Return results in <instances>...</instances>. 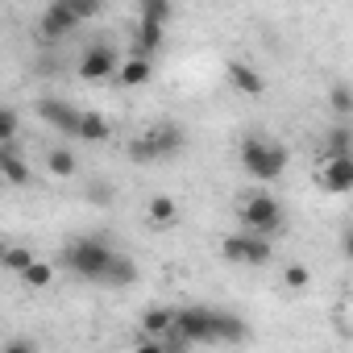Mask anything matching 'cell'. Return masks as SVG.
<instances>
[{
	"mask_svg": "<svg viewBox=\"0 0 353 353\" xmlns=\"http://www.w3.org/2000/svg\"><path fill=\"white\" fill-rule=\"evenodd\" d=\"M237 158H241V170L250 174V179H258V183H274L287 170V145L274 141V137H258V133L245 137Z\"/></svg>",
	"mask_w": 353,
	"mask_h": 353,
	"instance_id": "cell-1",
	"label": "cell"
},
{
	"mask_svg": "<svg viewBox=\"0 0 353 353\" xmlns=\"http://www.w3.org/2000/svg\"><path fill=\"white\" fill-rule=\"evenodd\" d=\"M112 258H117V250H112L108 241H100V237H79V241H71V245L63 250V266H67L71 274L88 279V283H100V287H104V279H108Z\"/></svg>",
	"mask_w": 353,
	"mask_h": 353,
	"instance_id": "cell-2",
	"label": "cell"
},
{
	"mask_svg": "<svg viewBox=\"0 0 353 353\" xmlns=\"http://www.w3.org/2000/svg\"><path fill=\"white\" fill-rule=\"evenodd\" d=\"M188 145V133L179 121H158L150 133L133 137L129 141V158L133 162H154V158H174V154H183Z\"/></svg>",
	"mask_w": 353,
	"mask_h": 353,
	"instance_id": "cell-3",
	"label": "cell"
},
{
	"mask_svg": "<svg viewBox=\"0 0 353 353\" xmlns=\"http://www.w3.org/2000/svg\"><path fill=\"white\" fill-rule=\"evenodd\" d=\"M283 225H287V212H283V204H279L270 192H254V196H245V204H241V229L274 237Z\"/></svg>",
	"mask_w": 353,
	"mask_h": 353,
	"instance_id": "cell-4",
	"label": "cell"
},
{
	"mask_svg": "<svg viewBox=\"0 0 353 353\" xmlns=\"http://www.w3.org/2000/svg\"><path fill=\"white\" fill-rule=\"evenodd\" d=\"M221 254H225L229 262H237V266H266V262L274 258L270 237H266V233H250V229L225 237V241H221Z\"/></svg>",
	"mask_w": 353,
	"mask_h": 353,
	"instance_id": "cell-5",
	"label": "cell"
},
{
	"mask_svg": "<svg viewBox=\"0 0 353 353\" xmlns=\"http://www.w3.org/2000/svg\"><path fill=\"white\" fill-rule=\"evenodd\" d=\"M179 332L192 345H216V307H179Z\"/></svg>",
	"mask_w": 353,
	"mask_h": 353,
	"instance_id": "cell-6",
	"label": "cell"
},
{
	"mask_svg": "<svg viewBox=\"0 0 353 353\" xmlns=\"http://www.w3.org/2000/svg\"><path fill=\"white\" fill-rule=\"evenodd\" d=\"M38 121H46V125H50V129H59V133H71V137H79L83 112H79L75 104H67V100L42 96V100H38Z\"/></svg>",
	"mask_w": 353,
	"mask_h": 353,
	"instance_id": "cell-7",
	"label": "cell"
},
{
	"mask_svg": "<svg viewBox=\"0 0 353 353\" xmlns=\"http://www.w3.org/2000/svg\"><path fill=\"white\" fill-rule=\"evenodd\" d=\"M75 26H79V13L67 9L63 0H54V5L42 13V21H38V34H42V42H67L75 34Z\"/></svg>",
	"mask_w": 353,
	"mask_h": 353,
	"instance_id": "cell-8",
	"label": "cell"
},
{
	"mask_svg": "<svg viewBox=\"0 0 353 353\" xmlns=\"http://www.w3.org/2000/svg\"><path fill=\"white\" fill-rule=\"evenodd\" d=\"M108 75H117V50H112L108 42L88 46V50L79 54V79L100 83V79H108Z\"/></svg>",
	"mask_w": 353,
	"mask_h": 353,
	"instance_id": "cell-9",
	"label": "cell"
},
{
	"mask_svg": "<svg viewBox=\"0 0 353 353\" xmlns=\"http://www.w3.org/2000/svg\"><path fill=\"white\" fill-rule=\"evenodd\" d=\"M320 183H324V192H332V196L353 192V158H328Z\"/></svg>",
	"mask_w": 353,
	"mask_h": 353,
	"instance_id": "cell-10",
	"label": "cell"
},
{
	"mask_svg": "<svg viewBox=\"0 0 353 353\" xmlns=\"http://www.w3.org/2000/svg\"><path fill=\"white\" fill-rule=\"evenodd\" d=\"M162 42H166V26H162V21H145V17H137V34H133V50H129V54L154 59Z\"/></svg>",
	"mask_w": 353,
	"mask_h": 353,
	"instance_id": "cell-11",
	"label": "cell"
},
{
	"mask_svg": "<svg viewBox=\"0 0 353 353\" xmlns=\"http://www.w3.org/2000/svg\"><path fill=\"white\" fill-rule=\"evenodd\" d=\"M0 174H5L13 188H26V183H30V166L21 162L17 141H0Z\"/></svg>",
	"mask_w": 353,
	"mask_h": 353,
	"instance_id": "cell-12",
	"label": "cell"
},
{
	"mask_svg": "<svg viewBox=\"0 0 353 353\" xmlns=\"http://www.w3.org/2000/svg\"><path fill=\"white\" fill-rule=\"evenodd\" d=\"M324 158H353V125L332 117V129L324 137Z\"/></svg>",
	"mask_w": 353,
	"mask_h": 353,
	"instance_id": "cell-13",
	"label": "cell"
},
{
	"mask_svg": "<svg viewBox=\"0 0 353 353\" xmlns=\"http://www.w3.org/2000/svg\"><path fill=\"white\" fill-rule=\"evenodd\" d=\"M179 324V307H145L141 312V332L145 336H166Z\"/></svg>",
	"mask_w": 353,
	"mask_h": 353,
	"instance_id": "cell-14",
	"label": "cell"
},
{
	"mask_svg": "<svg viewBox=\"0 0 353 353\" xmlns=\"http://www.w3.org/2000/svg\"><path fill=\"white\" fill-rule=\"evenodd\" d=\"M229 83H233L241 96H262V92H266V79H262L250 63H229Z\"/></svg>",
	"mask_w": 353,
	"mask_h": 353,
	"instance_id": "cell-15",
	"label": "cell"
},
{
	"mask_svg": "<svg viewBox=\"0 0 353 353\" xmlns=\"http://www.w3.org/2000/svg\"><path fill=\"white\" fill-rule=\"evenodd\" d=\"M145 212H150V225H158V229H170L174 221H179V204H174L170 196H154Z\"/></svg>",
	"mask_w": 353,
	"mask_h": 353,
	"instance_id": "cell-16",
	"label": "cell"
},
{
	"mask_svg": "<svg viewBox=\"0 0 353 353\" xmlns=\"http://www.w3.org/2000/svg\"><path fill=\"white\" fill-rule=\"evenodd\" d=\"M250 332H245V324H241V316H233V312H216V345L221 341H233V345H241Z\"/></svg>",
	"mask_w": 353,
	"mask_h": 353,
	"instance_id": "cell-17",
	"label": "cell"
},
{
	"mask_svg": "<svg viewBox=\"0 0 353 353\" xmlns=\"http://www.w3.org/2000/svg\"><path fill=\"white\" fill-rule=\"evenodd\" d=\"M133 283H137V266H133L125 254H117V258H112V266H108L104 287H133Z\"/></svg>",
	"mask_w": 353,
	"mask_h": 353,
	"instance_id": "cell-18",
	"label": "cell"
},
{
	"mask_svg": "<svg viewBox=\"0 0 353 353\" xmlns=\"http://www.w3.org/2000/svg\"><path fill=\"white\" fill-rule=\"evenodd\" d=\"M117 75H121V83H125V88H141V83L150 79V59H141V54H129V63H125Z\"/></svg>",
	"mask_w": 353,
	"mask_h": 353,
	"instance_id": "cell-19",
	"label": "cell"
},
{
	"mask_svg": "<svg viewBox=\"0 0 353 353\" xmlns=\"http://www.w3.org/2000/svg\"><path fill=\"white\" fill-rule=\"evenodd\" d=\"M108 133H112V129H108V121H104L100 112H83L79 141H92V145H96V141H108Z\"/></svg>",
	"mask_w": 353,
	"mask_h": 353,
	"instance_id": "cell-20",
	"label": "cell"
},
{
	"mask_svg": "<svg viewBox=\"0 0 353 353\" xmlns=\"http://www.w3.org/2000/svg\"><path fill=\"white\" fill-rule=\"evenodd\" d=\"M328 108H332V117L349 121V117H353V88H349V83H332V92H328Z\"/></svg>",
	"mask_w": 353,
	"mask_h": 353,
	"instance_id": "cell-21",
	"label": "cell"
},
{
	"mask_svg": "<svg viewBox=\"0 0 353 353\" xmlns=\"http://www.w3.org/2000/svg\"><path fill=\"white\" fill-rule=\"evenodd\" d=\"M137 17L170 26V17H174V5H170V0H137Z\"/></svg>",
	"mask_w": 353,
	"mask_h": 353,
	"instance_id": "cell-22",
	"label": "cell"
},
{
	"mask_svg": "<svg viewBox=\"0 0 353 353\" xmlns=\"http://www.w3.org/2000/svg\"><path fill=\"white\" fill-rule=\"evenodd\" d=\"M46 166H50V174H59V179H71V174H75V154L59 145V150L46 154Z\"/></svg>",
	"mask_w": 353,
	"mask_h": 353,
	"instance_id": "cell-23",
	"label": "cell"
},
{
	"mask_svg": "<svg viewBox=\"0 0 353 353\" xmlns=\"http://www.w3.org/2000/svg\"><path fill=\"white\" fill-rule=\"evenodd\" d=\"M21 279H26V287L42 291V287H50V279H54V266H46V262H34L30 270H21Z\"/></svg>",
	"mask_w": 353,
	"mask_h": 353,
	"instance_id": "cell-24",
	"label": "cell"
},
{
	"mask_svg": "<svg viewBox=\"0 0 353 353\" xmlns=\"http://www.w3.org/2000/svg\"><path fill=\"white\" fill-rule=\"evenodd\" d=\"M34 266V254L30 250H21V245H13L9 254H5V270H13V274H21V270H30Z\"/></svg>",
	"mask_w": 353,
	"mask_h": 353,
	"instance_id": "cell-25",
	"label": "cell"
},
{
	"mask_svg": "<svg viewBox=\"0 0 353 353\" xmlns=\"http://www.w3.org/2000/svg\"><path fill=\"white\" fill-rule=\"evenodd\" d=\"M283 283H287L291 291H303V287L312 283V270H307V266H299V262H291V266L283 270Z\"/></svg>",
	"mask_w": 353,
	"mask_h": 353,
	"instance_id": "cell-26",
	"label": "cell"
},
{
	"mask_svg": "<svg viewBox=\"0 0 353 353\" xmlns=\"http://www.w3.org/2000/svg\"><path fill=\"white\" fill-rule=\"evenodd\" d=\"M67 9H75L79 13V21H92V17H100L104 13V0H63Z\"/></svg>",
	"mask_w": 353,
	"mask_h": 353,
	"instance_id": "cell-27",
	"label": "cell"
},
{
	"mask_svg": "<svg viewBox=\"0 0 353 353\" xmlns=\"http://www.w3.org/2000/svg\"><path fill=\"white\" fill-rule=\"evenodd\" d=\"M17 125H21L17 108H0V141H17Z\"/></svg>",
	"mask_w": 353,
	"mask_h": 353,
	"instance_id": "cell-28",
	"label": "cell"
},
{
	"mask_svg": "<svg viewBox=\"0 0 353 353\" xmlns=\"http://www.w3.org/2000/svg\"><path fill=\"white\" fill-rule=\"evenodd\" d=\"M0 353H34V341H9Z\"/></svg>",
	"mask_w": 353,
	"mask_h": 353,
	"instance_id": "cell-29",
	"label": "cell"
},
{
	"mask_svg": "<svg viewBox=\"0 0 353 353\" xmlns=\"http://www.w3.org/2000/svg\"><path fill=\"white\" fill-rule=\"evenodd\" d=\"M341 250H345V258H353V229H349V233L341 237Z\"/></svg>",
	"mask_w": 353,
	"mask_h": 353,
	"instance_id": "cell-30",
	"label": "cell"
}]
</instances>
